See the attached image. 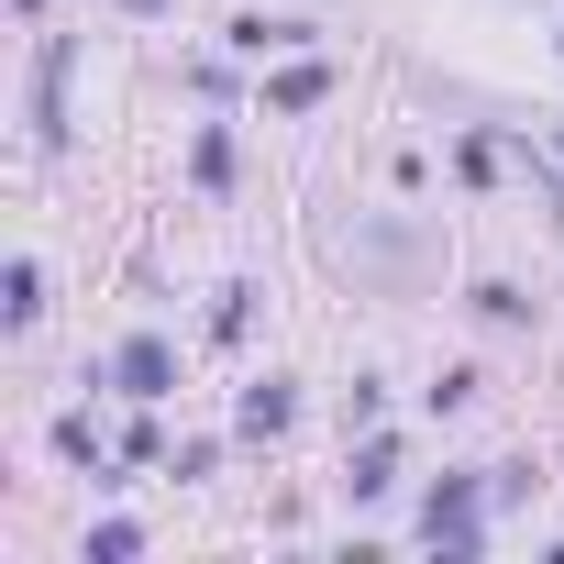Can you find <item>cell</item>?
<instances>
[{"label": "cell", "instance_id": "cell-9", "mask_svg": "<svg viewBox=\"0 0 564 564\" xmlns=\"http://www.w3.org/2000/svg\"><path fill=\"white\" fill-rule=\"evenodd\" d=\"M188 166H199V188H221V177H232V133H199V155H188Z\"/></svg>", "mask_w": 564, "mask_h": 564}, {"label": "cell", "instance_id": "cell-5", "mask_svg": "<svg viewBox=\"0 0 564 564\" xmlns=\"http://www.w3.org/2000/svg\"><path fill=\"white\" fill-rule=\"evenodd\" d=\"M289 410H300V399H289V377H254L232 421H243V432H289Z\"/></svg>", "mask_w": 564, "mask_h": 564}, {"label": "cell", "instance_id": "cell-10", "mask_svg": "<svg viewBox=\"0 0 564 564\" xmlns=\"http://www.w3.org/2000/svg\"><path fill=\"white\" fill-rule=\"evenodd\" d=\"M89 553H100V564H122V553H144V531H133V520H100V531H89Z\"/></svg>", "mask_w": 564, "mask_h": 564}, {"label": "cell", "instance_id": "cell-1", "mask_svg": "<svg viewBox=\"0 0 564 564\" xmlns=\"http://www.w3.org/2000/svg\"><path fill=\"white\" fill-rule=\"evenodd\" d=\"M421 542H432L443 564H465V553L487 542V520H476V487H465V476H443V487L421 498Z\"/></svg>", "mask_w": 564, "mask_h": 564}, {"label": "cell", "instance_id": "cell-4", "mask_svg": "<svg viewBox=\"0 0 564 564\" xmlns=\"http://www.w3.org/2000/svg\"><path fill=\"white\" fill-rule=\"evenodd\" d=\"M34 311H45V276H34V254H12L0 265V333H34Z\"/></svg>", "mask_w": 564, "mask_h": 564}, {"label": "cell", "instance_id": "cell-12", "mask_svg": "<svg viewBox=\"0 0 564 564\" xmlns=\"http://www.w3.org/2000/svg\"><path fill=\"white\" fill-rule=\"evenodd\" d=\"M553 155H564V122H553Z\"/></svg>", "mask_w": 564, "mask_h": 564}, {"label": "cell", "instance_id": "cell-3", "mask_svg": "<svg viewBox=\"0 0 564 564\" xmlns=\"http://www.w3.org/2000/svg\"><path fill=\"white\" fill-rule=\"evenodd\" d=\"M111 388H122L133 410H155V399L177 388V355H166V333H133V344L111 355Z\"/></svg>", "mask_w": 564, "mask_h": 564}, {"label": "cell", "instance_id": "cell-11", "mask_svg": "<svg viewBox=\"0 0 564 564\" xmlns=\"http://www.w3.org/2000/svg\"><path fill=\"white\" fill-rule=\"evenodd\" d=\"M122 12H133V23H155V12H166V0H122Z\"/></svg>", "mask_w": 564, "mask_h": 564}, {"label": "cell", "instance_id": "cell-8", "mask_svg": "<svg viewBox=\"0 0 564 564\" xmlns=\"http://www.w3.org/2000/svg\"><path fill=\"white\" fill-rule=\"evenodd\" d=\"M476 311H487V322H531V300L509 289V276H487V289H476Z\"/></svg>", "mask_w": 564, "mask_h": 564}, {"label": "cell", "instance_id": "cell-7", "mask_svg": "<svg viewBox=\"0 0 564 564\" xmlns=\"http://www.w3.org/2000/svg\"><path fill=\"white\" fill-rule=\"evenodd\" d=\"M322 89H333V78H322V67H311V56H300V67H289V78H276V89H265V100H276V111H311V100H322Z\"/></svg>", "mask_w": 564, "mask_h": 564}, {"label": "cell", "instance_id": "cell-2", "mask_svg": "<svg viewBox=\"0 0 564 564\" xmlns=\"http://www.w3.org/2000/svg\"><path fill=\"white\" fill-rule=\"evenodd\" d=\"M67 56H78L67 34L34 45V144H45V155H67Z\"/></svg>", "mask_w": 564, "mask_h": 564}, {"label": "cell", "instance_id": "cell-6", "mask_svg": "<svg viewBox=\"0 0 564 564\" xmlns=\"http://www.w3.org/2000/svg\"><path fill=\"white\" fill-rule=\"evenodd\" d=\"M344 487H355V498H377V487H399V443H388V432H377V443H366V454H355V476H344Z\"/></svg>", "mask_w": 564, "mask_h": 564}]
</instances>
